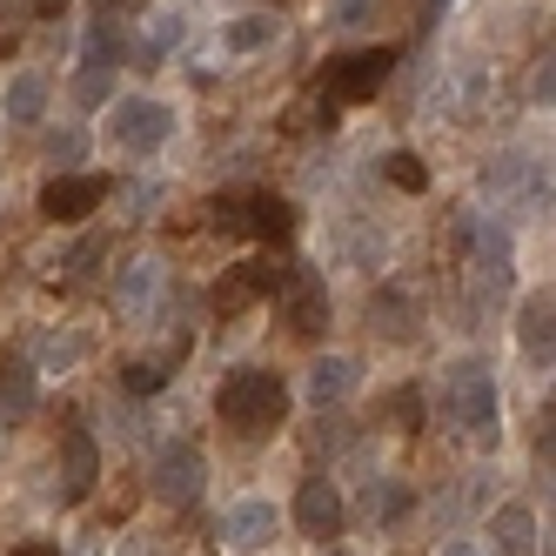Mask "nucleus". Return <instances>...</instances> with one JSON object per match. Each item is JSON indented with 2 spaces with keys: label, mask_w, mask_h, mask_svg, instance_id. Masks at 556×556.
<instances>
[{
  "label": "nucleus",
  "mask_w": 556,
  "mask_h": 556,
  "mask_svg": "<svg viewBox=\"0 0 556 556\" xmlns=\"http://www.w3.org/2000/svg\"><path fill=\"white\" fill-rule=\"evenodd\" d=\"M34 355H41V369H74V363H81V355H88V336H41V349H34Z\"/></svg>",
  "instance_id": "25"
},
{
  "label": "nucleus",
  "mask_w": 556,
  "mask_h": 556,
  "mask_svg": "<svg viewBox=\"0 0 556 556\" xmlns=\"http://www.w3.org/2000/svg\"><path fill=\"white\" fill-rule=\"evenodd\" d=\"M355 389V363H349V355H323V363H315L308 369V403H342V395Z\"/></svg>",
  "instance_id": "20"
},
{
  "label": "nucleus",
  "mask_w": 556,
  "mask_h": 556,
  "mask_svg": "<svg viewBox=\"0 0 556 556\" xmlns=\"http://www.w3.org/2000/svg\"><path fill=\"white\" fill-rule=\"evenodd\" d=\"M282 323L295 329V336H323L329 329V282L323 275H282Z\"/></svg>",
  "instance_id": "7"
},
{
  "label": "nucleus",
  "mask_w": 556,
  "mask_h": 556,
  "mask_svg": "<svg viewBox=\"0 0 556 556\" xmlns=\"http://www.w3.org/2000/svg\"><path fill=\"white\" fill-rule=\"evenodd\" d=\"M530 94H536V101H549V54H543V61H536V74H530Z\"/></svg>",
  "instance_id": "32"
},
{
  "label": "nucleus",
  "mask_w": 556,
  "mask_h": 556,
  "mask_svg": "<svg viewBox=\"0 0 556 556\" xmlns=\"http://www.w3.org/2000/svg\"><path fill=\"white\" fill-rule=\"evenodd\" d=\"M443 556H483L476 543H443Z\"/></svg>",
  "instance_id": "35"
},
{
  "label": "nucleus",
  "mask_w": 556,
  "mask_h": 556,
  "mask_svg": "<svg viewBox=\"0 0 556 556\" xmlns=\"http://www.w3.org/2000/svg\"><path fill=\"white\" fill-rule=\"evenodd\" d=\"M101 255H108V235H81V242H67V249L54 255V275H88Z\"/></svg>",
  "instance_id": "24"
},
{
  "label": "nucleus",
  "mask_w": 556,
  "mask_h": 556,
  "mask_svg": "<svg viewBox=\"0 0 556 556\" xmlns=\"http://www.w3.org/2000/svg\"><path fill=\"white\" fill-rule=\"evenodd\" d=\"M395 422H403V429H422V395H416V389L395 395Z\"/></svg>",
  "instance_id": "31"
},
{
  "label": "nucleus",
  "mask_w": 556,
  "mask_h": 556,
  "mask_svg": "<svg viewBox=\"0 0 556 556\" xmlns=\"http://www.w3.org/2000/svg\"><path fill=\"white\" fill-rule=\"evenodd\" d=\"M208 228H215V235H249L242 194H222V202H208Z\"/></svg>",
  "instance_id": "29"
},
{
  "label": "nucleus",
  "mask_w": 556,
  "mask_h": 556,
  "mask_svg": "<svg viewBox=\"0 0 556 556\" xmlns=\"http://www.w3.org/2000/svg\"><path fill=\"white\" fill-rule=\"evenodd\" d=\"M342 490L329 483V476H308V483L295 490V523H302V536H315V543H329V536H342Z\"/></svg>",
  "instance_id": "9"
},
{
  "label": "nucleus",
  "mask_w": 556,
  "mask_h": 556,
  "mask_svg": "<svg viewBox=\"0 0 556 556\" xmlns=\"http://www.w3.org/2000/svg\"><path fill=\"white\" fill-rule=\"evenodd\" d=\"M215 416L235 435H268V429H282V416H289V382L275 369H228L222 389H215Z\"/></svg>",
  "instance_id": "2"
},
{
  "label": "nucleus",
  "mask_w": 556,
  "mask_h": 556,
  "mask_svg": "<svg viewBox=\"0 0 556 556\" xmlns=\"http://www.w3.org/2000/svg\"><path fill=\"white\" fill-rule=\"evenodd\" d=\"M162 289H168V268L154 262V255H148V262H128L122 282H114V308H122L128 323H148L154 302H162Z\"/></svg>",
  "instance_id": "11"
},
{
  "label": "nucleus",
  "mask_w": 556,
  "mask_h": 556,
  "mask_svg": "<svg viewBox=\"0 0 556 556\" xmlns=\"http://www.w3.org/2000/svg\"><path fill=\"white\" fill-rule=\"evenodd\" d=\"M242 215H249V235H262V242H282L295 228V208L282 194H242Z\"/></svg>",
  "instance_id": "19"
},
{
  "label": "nucleus",
  "mask_w": 556,
  "mask_h": 556,
  "mask_svg": "<svg viewBox=\"0 0 556 556\" xmlns=\"http://www.w3.org/2000/svg\"><path fill=\"white\" fill-rule=\"evenodd\" d=\"M409 483H395V476H382V483H369V496H363V516L369 523H395V516H409Z\"/></svg>",
  "instance_id": "21"
},
{
  "label": "nucleus",
  "mask_w": 556,
  "mask_h": 556,
  "mask_svg": "<svg viewBox=\"0 0 556 556\" xmlns=\"http://www.w3.org/2000/svg\"><path fill=\"white\" fill-rule=\"evenodd\" d=\"M154 496L162 503H175V509H188L194 496H202V483H208V463H202V450L194 443H168L162 456H154Z\"/></svg>",
  "instance_id": "5"
},
{
  "label": "nucleus",
  "mask_w": 556,
  "mask_h": 556,
  "mask_svg": "<svg viewBox=\"0 0 556 556\" xmlns=\"http://www.w3.org/2000/svg\"><path fill=\"white\" fill-rule=\"evenodd\" d=\"M275 34H282V21L275 14H242V21H228L222 27V54H262V48H275Z\"/></svg>",
  "instance_id": "18"
},
{
  "label": "nucleus",
  "mask_w": 556,
  "mask_h": 556,
  "mask_svg": "<svg viewBox=\"0 0 556 556\" xmlns=\"http://www.w3.org/2000/svg\"><path fill=\"white\" fill-rule=\"evenodd\" d=\"M376 329H389L395 342H403V336H416V323H409V302L395 295V289H389V295H376Z\"/></svg>",
  "instance_id": "28"
},
{
  "label": "nucleus",
  "mask_w": 556,
  "mask_h": 556,
  "mask_svg": "<svg viewBox=\"0 0 556 556\" xmlns=\"http://www.w3.org/2000/svg\"><path fill=\"white\" fill-rule=\"evenodd\" d=\"M282 275H289V268H275V262H242V268H228V282L215 289V308H222V315L249 308L255 295H275V289H282Z\"/></svg>",
  "instance_id": "13"
},
{
  "label": "nucleus",
  "mask_w": 556,
  "mask_h": 556,
  "mask_svg": "<svg viewBox=\"0 0 556 556\" xmlns=\"http://www.w3.org/2000/svg\"><path fill=\"white\" fill-rule=\"evenodd\" d=\"M101 483V450L88 429H67L61 435V503H88Z\"/></svg>",
  "instance_id": "10"
},
{
  "label": "nucleus",
  "mask_w": 556,
  "mask_h": 556,
  "mask_svg": "<svg viewBox=\"0 0 556 556\" xmlns=\"http://www.w3.org/2000/svg\"><path fill=\"white\" fill-rule=\"evenodd\" d=\"M463 242H469V268H476V282L483 289H503L509 282V235L503 228H476V222H463Z\"/></svg>",
  "instance_id": "12"
},
{
  "label": "nucleus",
  "mask_w": 556,
  "mask_h": 556,
  "mask_svg": "<svg viewBox=\"0 0 556 556\" xmlns=\"http://www.w3.org/2000/svg\"><path fill=\"white\" fill-rule=\"evenodd\" d=\"M34 403H41V382H34V363L8 355V363H0V416H8V422H21V416H34Z\"/></svg>",
  "instance_id": "15"
},
{
  "label": "nucleus",
  "mask_w": 556,
  "mask_h": 556,
  "mask_svg": "<svg viewBox=\"0 0 556 556\" xmlns=\"http://www.w3.org/2000/svg\"><path fill=\"white\" fill-rule=\"evenodd\" d=\"M382 21V0H329V27L336 34H369Z\"/></svg>",
  "instance_id": "22"
},
{
  "label": "nucleus",
  "mask_w": 556,
  "mask_h": 556,
  "mask_svg": "<svg viewBox=\"0 0 556 556\" xmlns=\"http://www.w3.org/2000/svg\"><path fill=\"white\" fill-rule=\"evenodd\" d=\"M0 108H8V122L34 128V122L48 114V74H41V67H21V74H8V88H0Z\"/></svg>",
  "instance_id": "14"
},
{
  "label": "nucleus",
  "mask_w": 556,
  "mask_h": 556,
  "mask_svg": "<svg viewBox=\"0 0 556 556\" xmlns=\"http://www.w3.org/2000/svg\"><path fill=\"white\" fill-rule=\"evenodd\" d=\"M549 289H536V295H523V308H516V342H523L530 355H543L549 363V342H556V323H549Z\"/></svg>",
  "instance_id": "17"
},
{
  "label": "nucleus",
  "mask_w": 556,
  "mask_h": 556,
  "mask_svg": "<svg viewBox=\"0 0 556 556\" xmlns=\"http://www.w3.org/2000/svg\"><path fill=\"white\" fill-rule=\"evenodd\" d=\"M81 556H101V549H81Z\"/></svg>",
  "instance_id": "36"
},
{
  "label": "nucleus",
  "mask_w": 556,
  "mask_h": 556,
  "mask_svg": "<svg viewBox=\"0 0 556 556\" xmlns=\"http://www.w3.org/2000/svg\"><path fill=\"white\" fill-rule=\"evenodd\" d=\"M175 41H181V14H154L148 34H141V54H148V61H162Z\"/></svg>",
  "instance_id": "27"
},
{
  "label": "nucleus",
  "mask_w": 556,
  "mask_h": 556,
  "mask_svg": "<svg viewBox=\"0 0 556 556\" xmlns=\"http://www.w3.org/2000/svg\"><path fill=\"white\" fill-rule=\"evenodd\" d=\"M490 536H496V556H536V516L523 503H503L490 516Z\"/></svg>",
  "instance_id": "16"
},
{
  "label": "nucleus",
  "mask_w": 556,
  "mask_h": 556,
  "mask_svg": "<svg viewBox=\"0 0 556 556\" xmlns=\"http://www.w3.org/2000/svg\"><path fill=\"white\" fill-rule=\"evenodd\" d=\"M141 0H101V14H135Z\"/></svg>",
  "instance_id": "33"
},
{
  "label": "nucleus",
  "mask_w": 556,
  "mask_h": 556,
  "mask_svg": "<svg viewBox=\"0 0 556 556\" xmlns=\"http://www.w3.org/2000/svg\"><path fill=\"white\" fill-rule=\"evenodd\" d=\"M168 135H175V108L154 94H128L108 108V148H122V154H154V148H168Z\"/></svg>",
  "instance_id": "3"
},
{
  "label": "nucleus",
  "mask_w": 556,
  "mask_h": 556,
  "mask_svg": "<svg viewBox=\"0 0 556 556\" xmlns=\"http://www.w3.org/2000/svg\"><path fill=\"white\" fill-rule=\"evenodd\" d=\"M162 382H168L162 363H128V369H122V389H128V395H154Z\"/></svg>",
  "instance_id": "30"
},
{
  "label": "nucleus",
  "mask_w": 556,
  "mask_h": 556,
  "mask_svg": "<svg viewBox=\"0 0 556 556\" xmlns=\"http://www.w3.org/2000/svg\"><path fill=\"white\" fill-rule=\"evenodd\" d=\"M389 67H395V54H389V48H369V54H349V61H336V67L323 74V122H329L336 108L369 101V94L389 81Z\"/></svg>",
  "instance_id": "4"
},
{
  "label": "nucleus",
  "mask_w": 556,
  "mask_h": 556,
  "mask_svg": "<svg viewBox=\"0 0 556 556\" xmlns=\"http://www.w3.org/2000/svg\"><path fill=\"white\" fill-rule=\"evenodd\" d=\"M382 175L403 188V194H422L429 188V168H422V154H409V148H389L382 154Z\"/></svg>",
  "instance_id": "23"
},
{
  "label": "nucleus",
  "mask_w": 556,
  "mask_h": 556,
  "mask_svg": "<svg viewBox=\"0 0 556 556\" xmlns=\"http://www.w3.org/2000/svg\"><path fill=\"white\" fill-rule=\"evenodd\" d=\"M275 530H282V516H275V503H262V496L222 509V549H235V556H262L275 543Z\"/></svg>",
  "instance_id": "6"
},
{
  "label": "nucleus",
  "mask_w": 556,
  "mask_h": 556,
  "mask_svg": "<svg viewBox=\"0 0 556 556\" xmlns=\"http://www.w3.org/2000/svg\"><path fill=\"white\" fill-rule=\"evenodd\" d=\"M443 416L456 422V435L496 450V435H503V403H496V376H490L483 355H463V363L443 369Z\"/></svg>",
  "instance_id": "1"
},
{
  "label": "nucleus",
  "mask_w": 556,
  "mask_h": 556,
  "mask_svg": "<svg viewBox=\"0 0 556 556\" xmlns=\"http://www.w3.org/2000/svg\"><path fill=\"white\" fill-rule=\"evenodd\" d=\"M114 94V67L108 61H88L81 74H74V101H81V108H101Z\"/></svg>",
  "instance_id": "26"
},
{
  "label": "nucleus",
  "mask_w": 556,
  "mask_h": 556,
  "mask_svg": "<svg viewBox=\"0 0 556 556\" xmlns=\"http://www.w3.org/2000/svg\"><path fill=\"white\" fill-rule=\"evenodd\" d=\"M14 556H61V549H54V543H21Z\"/></svg>",
  "instance_id": "34"
},
{
  "label": "nucleus",
  "mask_w": 556,
  "mask_h": 556,
  "mask_svg": "<svg viewBox=\"0 0 556 556\" xmlns=\"http://www.w3.org/2000/svg\"><path fill=\"white\" fill-rule=\"evenodd\" d=\"M108 202V175H54L41 188V215L48 222H81Z\"/></svg>",
  "instance_id": "8"
}]
</instances>
